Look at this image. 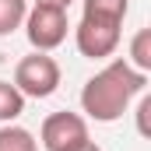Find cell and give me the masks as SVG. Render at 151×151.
Returning a JSON list of instances; mask_svg holds the SVG:
<instances>
[{"instance_id":"6da1fadb","label":"cell","mask_w":151,"mask_h":151,"mask_svg":"<svg viewBox=\"0 0 151 151\" xmlns=\"http://www.w3.org/2000/svg\"><path fill=\"white\" fill-rule=\"evenodd\" d=\"M144 84L148 74L134 70L123 56L109 60L99 74H91L81 88V113L84 119H95V123H116L123 119L130 102L137 95H144Z\"/></svg>"},{"instance_id":"7a4b0ae2","label":"cell","mask_w":151,"mask_h":151,"mask_svg":"<svg viewBox=\"0 0 151 151\" xmlns=\"http://www.w3.org/2000/svg\"><path fill=\"white\" fill-rule=\"evenodd\" d=\"M127 14H130V0H84L81 21L74 28L77 53L84 60H109L119 49Z\"/></svg>"},{"instance_id":"3957f363","label":"cell","mask_w":151,"mask_h":151,"mask_svg":"<svg viewBox=\"0 0 151 151\" xmlns=\"http://www.w3.org/2000/svg\"><path fill=\"white\" fill-rule=\"evenodd\" d=\"M21 28H25V35L32 42V49L53 53L56 46L67 42V32H70L67 7H60V4H28V14H25Z\"/></svg>"},{"instance_id":"277c9868","label":"cell","mask_w":151,"mask_h":151,"mask_svg":"<svg viewBox=\"0 0 151 151\" xmlns=\"http://www.w3.org/2000/svg\"><path fill=\"white\" fill-rule=\"evenodd\" d=\"M60 77H63L60 63H56L49 53L32 49L28 56L18 60V67H14V81H11V84H14L25 99H49V95L60 88Z\"/></svg>"},{"instance_id":"5b68a950","label":"cell","mask_w":151,"mask_h":151,"mask_svg":"<svg viewBox=\"0 0 151 151\" xmlns=\"http://www.w3.org/2000/svg\"><path fill=\"white\" fill-rule=\"evenodd\" d=\"M84 141H91L88 137V119L81 113H70V109L49 113L39 127V144L46 151H74Z\"/></svg>"},{"instance_id":"8992f818","label":"cell","mask_w":151,"mask_h":151,"mask_svg":"<svg viewBox=\"0 0 151 151\" xmlns=\"http://www.w3.org/2000/svg\"><path fill=\"white\" fill-rule=\"evenodd\" d=\"M0 151H39V141L32 130H25L18 123H4L0 127Z\"/></svg>"},{"instance_id":"52a82bcc","label":"cell","mask_w":151,"mask_h":151,"mask_svg":"<svg viewBox=\"0 0 151 151\" xmlns=\"http://www.w3.org/2000/svg\"><path fill=\"white\" fill-rule=\"evenodd\" d=\"M25 14H28V0H0V39L14 35L25 25Z\"/></svg>"},{"instance_id":"ba28073f","label":"cell","mask_w":151,"mask_h":151,"mask_svg":"<svg viewBox=\"0 0 151 151\" xmlns=\"http://www.w3.org/2000/svg\"><path fill=\"white\" fill-rule=\"evenodd\" d=\"M127 63L141 74H151V28H141L137 35L130 39V56Z\"/></svg>"},{"instance_id":"9c48e42d","label":"cell","mask_w":151,"mask_h":151,"mask_svg":"<svg viewBox=\"0 0 151 151\" xmlns=\"http://www.w3.org/2000/svg\"><path fill=\"white\" fill-rule=\"evenodd\" d=\"M25 95L11 84V81H0V123H14L18 116L25 113Z\"/></svg>"},{"instance_id":"30bf717a","label":"cell","mask_w":151,"mask_h":151,"mask_svg":"<svg viewBox=\"0 0 151 151\" xmlns=\"http://www.w3.org/2000/svg\"><path fill=\"white\" fill-rule=\"evenodd\" d=\"M148 113H151V95H141V102H137V134H141V137H148V134H151Z\"/></svg>"},{"instance_id":"8fae6325","label":"cell","mask_w":151,"mask_h":151,"mask_svg":"<svg viewBox=\"0 0 151 151\" xmlns=\"http://www.w3.org/2000/svg\"><path fill=\"white\" fill-rule=\"evenodd\" d=\"M74 151H102V148H99L95 141H84V144H81V148H74Z\"/></svg>"},{"instance_id":"7c38bea8","label":"cell","mask_w":151,"mask_h":151,"mask_svg":"<svg viewBox=\"0 0 151 151\" xmlns=\"http://www.w3.org/2000/svg\"><path fill=\"white\" fill-rule=\"evenodd\" d=\"M32 4H60V7H70L74 0H32Z\"/></svg>"}]
</instances>
